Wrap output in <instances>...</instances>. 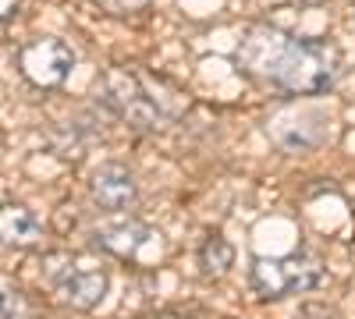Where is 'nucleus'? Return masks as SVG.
Listing matches in <instances>:
<instances>
[{
  "mask_svg": "<svg viewBox=\"0 0 355 319\" xmlns=\"http://www.w3.org/2000/svg\"><path fill=\"white\" fill-rule=\"evenodd\" d=\"M239 68L288 96H320L327 93L338 71L341 57L331 43L288 36L277 25H249L234 50Z\"/></svg>",
  "mask_w": 355,
  "mask_h": 319,
  "instance_id": "nucleus-1",
  "label": "nucleus"
},
{
  "mask_svg": "<svg viewBox=\"0 0 355 319\" xmlns=\"http://www.w3.org/2000/svg\"><path fill=\"white\" fill-rule=\"evenodd\" d=\"M96 100L135 131H160L185 110V93H178L167 78L135 68H110L100 82Z\"/></svg>",
  "mask_w": 355,
  "mask_h": 319,
  "instance_id": "nucleus-2",
  "label": "nucleus"
},
{
  "mask_svg": "<svg viewBox=\"0 0 355 319\" xmlns=\"http://www.w3.org/2000/svg\"><path fill=\"white\" fill-rule=\"evenodd\" d=\"M327 266L313 252H291V255H256L249 266V280L256 287V295L266 302H277L288 295H306L313 287L323 284Z\"/></svg>",
  "mask_w": 355,
  "mask_h": 319,
  "instance_id": "nucleus-3",
  "label": "nucleus"
},
{
  "mask_svg": "<svg viewBox=\"0 0 355 319\" xmlns=\"http://www.w3.org/2000/svg\"><path fill=\"white\" fill-rule=\"evenodd\" d=\"M43 280L57 291L64 305L71 309H96L107 298V287H110V273L103 266H82L75 255L68 252H50L43 255Z\"/></svg>",
  "mask_w": 355,
  "mask_h": 319,
  "instance_id": "nucleus-4",
  "label": "nucleus"
},
{
  "mask_svg": "<svg viewBox=\"0 0 355 319\" xmlns=\"http://www.w3.org/2000/svg\"><path fill=\"white\" fill-rule=\"evenodd\" d=\"M75 50L57 36H36L18 46V71L36 89H57L64 85L75 68Z\"/></svg>",
  "mask_w": 355,
  "mask_h": 319,
  "instance_id": "nucleus-5",
  "label": "nucleus"
},
{
  "mask_svg": "<svg viewBox=\"0 0 355 319\" xmlns=\"http://www.w3.org/2000/svg\"><path fill=\"white\" fill-rule=\"evenodd\" d=\"M327 131H331V113L313 107V103L284 107L266 121V135L288 153H309V149L323 146V142H327Z\"/></svg>",
  "mask_w": 355,
  "mask_h": 319,
  "instance_id": "nucleus-6",
  "label": "nucleus"
},
{
  "mask_svg": "<svg viewBox=\"0 0 355 319\" xmlns=\"http://www.w3.org/2000/svg\"><path fill=\"white\" fill-rule=\"evenodd\" d=\"M89 192H93V202L107 213H125L128 206H135L139 199V185L135 174L125 163H100L93 170V181H89Z\"/></svg>",
  "mask_w": 355,
  "mask_h": 319,
  "instance_id": "nucleus-7",
  "label": "nucleus"
},
{
  "mask_svg": "<svg viewBox=\"0 0 355 319\" xmlns=\"http://www.w3.org/2000/svg\"><path fill=\"white\" fill-rule=\"evenodd\" d=\"M153 238V227H146L142 220H107L93 230V245L117 259H139V252Z\"/></svg>",
  "mask_w": 355,
  "mask_h": 319,
  "instance_id": "nucleus-8",
  "label": "nucleus"
},
{
  "mask_svg": "<svg viewBox=\"0 0 355 319\" xmlns=\"http://www.w3.org/2000/svg\"><path fill=\"white\" fill-rule=\"evenodd\" d=\"M43 238V224L40 217L21 206V202H4L0 206V245L8 248H33Z\"/></svg>",
  "mask_w": 355,
  "mask_h": 319,
  "instance_id": "nucleus-9",
  "label": "nucleus"
},
{
  "mask_svg": "<svg viewBox=\"0 0 355 319\" xmlns=\"http://www.w3.org/2000/svg\"><path fill=\"white\" fill-rule=\"evenodd\" d=\"M199 266H202L206 277H224V273L234 266V248H231V241H224L220 235L206 238V241L199 245Z\"/></svg>",
  "mask_w": 355,
  "mask_h": 319,
  "instance_id": "nucleus-10",
  "label": "nucleus"
},
{
  "mask_svg": "<svg viewBox=\"0 0 355 319\" xmlns=\"http://www.w3.org/2000/svg\"><path fill=\"white\" fill-rule=\"evenodd\" d=\"M46 142H50V149L57 153V156H64V160H78L82 156V146H85V138H82V131H78V125H53L50 131H46Z\"/></svg>",
  "mask_w": 355,
  "mask_h": 319,
  "instance_id": "nucleus-11",
  "label": "nucleus"
},
{
  "mask_svg": "<svg viewBox=\"0 0 355 319\" xmlns=\"http://www.w3.org/2000/svg\"><path fill=\"white\" fill-rule=\"evenodd\" d=\"M0 319H33V305L15 284L0 277Z\"/></svg>",
  "mask_w": 355,
  "mask_h": 319,
  "instance_id": "nucleus-12",
  "label": "nucleus"
},
{
  "mask_svg": "<svg viewBox=\"0 0 355 319\" xmlns=\"http://www.w3.org/2000/svg\"><path fill=\"white\" fill-rule=\"evenodd\" d=\"M93 4L114 18H128V15H142L146 8L153 4V0H93Z\"/></svg>",
  "mask_w": 355,
  "mask_h": 319,
  "instance_id": "nucleus-13",
  "label": "nucleus"
},
{
  "mask_svg": "<svg viewBox=\"0 0 355 319\" xmlns=\"http://www.w3.org/2000/svg\"><path fill=\"white\" fill-rule=\"evenodd\" d=\"M18 4H21V0H0V21L15 18L18 15Z\"/></svg>",
  "mask_w": 355,
  "mask_h": 319,
  "instance_id": "nucleus-14",
  "label": "nucleus"
}]
</instances>
